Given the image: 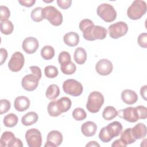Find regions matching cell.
Instances as JSON below:
<instances>
[{
    "label": "cell",
    "mask_w": 147,
    "mask_h": 147,
    "mask_svg": "<svg viewBox=\"0 0 147 147\" xmlns=\"http://www.w3.org/2000/svg\"><path fill=\"white\" fill-rule=\"evenodd\" d=\"M146 3L144 1H134L127 10V17L133 20L141 18L146 12Z\"/></svg>",
    "instance_id": "cell-1"
},
{
    "label": "cell",
    "mask_w": 147,
    "mask_h": 147,
    "mask_svg": "<svg viewBox=\"0 0 147 147\" xmlns=\"http://www.w3.org/2000/svg\"><path fill=\"white\" fill-rule=\"evenodd\" d=\"M104 96L100 92L93 91L91 92L88 96L86 103L87 110L92 113H98L104 103Z\"/></svg>",
    "instance_id": "cell-2"
},
{
    "label": "cell",
    "mask_w": 147,
    "mask_h": 147,
    "mask_svg": "<svg viewBox=\"0 0 147 147\" xmlns=\"http://www.w3.org/2000/svg\"><path fill=\"white\" fill-rule=\"evenodd\" d=\"M44 19H47L52 25L57 26L63 22V16L55 7L48 6L43 8Z\"/></svg>",
    "instance_id": "cell-3"
},
{
    "label": "cell",
    "mask_w": 147,
    "mask_h": 147,
    "mask_svg": "<svg viewBox=\"0 0 147 147\" xmlns=\"http://www.w3.org/2000/svg\"><path fill=\"white\" fill-rule=\"evenodd\" d=\"M96 13L103 21L106 22L114 21L117 17V12L114 7L109 3H102L99 5Z\"/></svg>",
    "instance_id": "cell-4"
},
{
    "label": "cell",
    "mask_w": 147,
    "mask_h": 147,
    "mask_svg": "<svg viewBox=\"0 0 147 147\" xmlns=\"http://www.w3.org/2000/svg\"><path fill=\"white\" fill-rule=\"evenodd\" d=\"M63 90L67 94L74 96H78L82 94L83 87L78 81L73 79H69L64 82Z\"/></svg>",
    "instance_id": "cell-5"
},
{
    "label": "cell",
    "mask_w": 147,
    "mask_h": 147,
    "mask_svg": "<svg viewBox=\"0 0 147 147\" xmlns=\"http://www.w3.org/2000/svg\"><path fill=\"white\" fill-rule=\"evenodd\" d=\"M128 31L127 25L123 21L117 22L110 25L108 28V32L112 38L117 39L125 36Z\"/></svg>",
    "instance_id": "cell-6"
},
{
    "label": "cell",
    "mask_w": 147,
    "mask_h": 147,
    "mask_svg": "<svg viewBox=\"0 0 147 147\" xmlns=\"http://www.w3.org/2000/svg\"><path fill=\"white\" fill-rule=\"evenodd\" d=\"M25 139L29 147H40L42 145V136L37 129L28 130L25 133Z\"/></svg>",
    "instance_id": "cell-7"
},
{
    "label": "cell",
    "mask_w": 147,
    "mask_h": 147,
    "mask_svg": "<svg viewBox=\"0 0 147 147\" xmlns=\"http://www.w3.org/2000/svg\"><path fill=\"white\" fill-rule=\"evenodd\" d=\"M24 63L25 58L22 53L16 52L12 55L8 63V67L12 72H18L22 68Z\"/></svg>",
    "instance_id": "cell-8"
},
{
    "label": "cell",
    "mask_w": 147,
    "mask_h": 147,
    "mask_svg": "<svg viewBox=\"0 0 147 147\" xmlns=\"http://www.w3.org/2000/svg\"><path fill=\"white\" fill-rule=\"evenodd\" d=\"M107 36V30L103 26L94 25L90 29L85 39L88 41L103 40Z\"/></svg>",
    "instance_id": "cell-9"
},
{
    "label": "cell",
    "mask_w": 147,
    "mask_h": 147,
    "mask_svg": "<svg viewBox=\"0 0 147 147\" xmlns=\"http://www.w3.org/2000/svg\"><path fill=\"white\" fill-rule=\"evenodd\" d=\"M120 118L129 122H136L139 119V117L136 107H128L122 109L117 114Z\"/></svg>",
    "instance_id": "cell-10"
},
{
    "label": "cell",
    "mask_w": 147,
    "mask_h": 147,
    "mask_svg": "<svg viewBox=\"0 0 147 147\" xmlns=\"http://www.w3.org/2000/svg\"><path fill=\"white\" fill-rule=\"evenodd\" d=\"M113 65L112 63L106 59L99 60L95 65V70L96 72L102 76L109 75L113 71Z\"/></svg>",
    "instance_id": "cell-11"
},
{
    "label": "cell",
    "mask_w": 147,
    "mask_h": 147,
    "mask_svg": "<svg viewBox=\"0 0 147 147\" xmlns=\"http://www.w3.org/2000/svg\"><path fill=\"white\" fill-rule=\"evenodd\" d=\"M39 79L33 74L25 75L22 79L21 85L23 88L28 91H32L36 90L38 85Z\"/></svg>",
    "instance_id": "cell-12"
},
{
    "label": "cell",
    "mask_w": 147,
    "mask_h": 147,
    "mask_svg": "<svg viewBox=\"0 0 147 147\" xmlns=\"http://www.w3.org/2000/svg\"><path fill=\"white\" fill-rule=\"evenodd\" d=\"M63 135L57 130H52L47 135L45 147H56L61 145L63 141Z\"/></svg>",
    "instance_id": "cell-13"
},
{
    "label": "cell",
    "mask_w": 147,
    "mask_h": 147,
    "mask_svg": "<svg viewBox=\"0 0 147 147\" xmlns=\"http://www.w3.org/2000/svg\"><path fill=\"white\" fill-rule=\"evenodd\" d=\"M38 41L35 37H28L24 39L22 42V49L28 54L34 53L38 48Z\"/></svg>",
    "instance_id": "cell-14"
},
{
    "label": "cell",
    "mask_w": 147,
    "mask_h": 147,
    "mask_svg": "<svg viewBox=\"0 0 147 147\" xmlns=\"http://www.w3.org/2000/svg\"><path fill=\"white\" fill-rule=\"evenodd\" d=\"M107 133L110 137L113 139L114 137L118 136L122 131V125L118 121H114L105 126Z\"/></svg>",
    "instance_id": "cell-15"
},
{
    "label": "cell",
    "mask_w": 147,
    "mask_h": 147,
    "mask_svg": "<svg viewBox=\"0 0 147 147\" xmlns=\"http://www.w3.org/2000/svg\"><path fill=\"white\" fill-rule=\"evenodd\" d=\"M15 109L20 112L26 110L30 106V100L25 96H17L14 102Z\"/></svg>",
    "instance_id": "cell-16"
},
{
    "label": "cell",
    "mask_w": 147,
    "mask_h": 147,
    "mask_svg": "<svg viewBox=\"0 0 147 147\" xmlns=\"http://www.w3.org/2000/svg\"><path fill=\"white\" fill-rule=\"evenodd\" d=\"M121 99L122 101L127 105H133L138 100L137 93L129 89L124 90L121 93Z\"/></svg>",
    "instance_id": "cell-17"
},
{
    "label": "cell",
    "mask_w": 147,
    "mask_h": 147,
    "mask_svg": "<svg viewBox=\"0 0 147 147\" xmlns=\"http://www.w3.org/2000/svg\"><path fill=\"white\" fill-rule=\"evenodd\" d=\"M14 133L11 131H6L3 133L0 140L1 146L13 147V145L16 140Z\"/></svg>",
    "instance_id": "cell-18"
},
{
    "label": "cell",
    "mask_w": 147,
    "mask_h": 147,
    "mask_svg": "<svg viewBox=\"0 0 147 147\" xmlns=\"http://www.w3.org/2000/svg\"><path fill=\"white\" fill-rule=\"evenodd\" d=\"M97 130V125L92 121H87L82 124L81 131L86 137H91L95 135Z\"/></svg>",
    "instance_id": "cell-19"
},
{
    "label": "cell",
    "mask_w": 147,
    "mask_h": 147,
    "mask_svg": "<svg viewBox=\"0 0 147 147\" xmlns=\"http://www.w3.org/2000/svg\"><path fill=\"white\" fill-rule=\"evenodd\" d=\"M64 43L69 47H74L76 46L79 42V34L74 32H70L66 33L63 37Z\"/></svg>",
    "instance_id": "cell-20"
},
{
    "label": "cell",
    "mask_w": 147,
    "mask_h": 147,
    "mask_svg": "<svg viewBox=\"0 0 147 147\" xmlns=\"http://www.w3.org/2000/svg\"><path fill=\"white\" fill-rule=\"evenodd\" d=\"M131 132L133 136L136 140L142 139L146 135V127L142 123H138L131 128Z\"/></svg>",
    "instance_id": "cell-21"
},
{
    "label": "cell",
    "mask_w": 147,
    "mask_h": 147,
    "mask_svg": "<svg viewBox=\"0 0 147 147\" xmlns=\"http://www.w3.org/2000/svg\"><path fill=\"white\" fill-rule=\"evenodd\" d=\"M37 114L33 111H30L25 114L21 118V122L25 126H30L34 124L38 121Z\"/></svg>",
    "instance_id": "cell-22"
},
{
    "label": "cell",
    "mask_w": 147,
    "mask_h": 147,
    "mask_svg": "<svg viewBox=\"0 0 147 147\" xmlns=\"http://www.w3.org/2000/svg\"><path fill=\"white\" fill-rule=\"evenodd\" d=\"M74 60L78 64H83L87 60V53L86 50L82 48H77L74 52Z\"/></svg>",
    "instance_id": "cell-23"
},
{
    "label": "cell",
    "mask_w": 147,
    "mask_h": 147,
    "mask_svg": "<svg viewBox=\"0 0 147 147\" xmlns=\"http://www.w3.org/2000/svg\"><path fill=\"white\" fill-rule=\"evenodd\" d=\"M57 103L60 111L62 113L67 112L70 109L72 102L71 100L68 97H62L57 100Z\"/></svg>",
    "instance_id": "cell-24"
},
{
    "label": "cell",
    "mask_w": 147,
    "mask_h": 147,
    "mask_svg": "<svg viewBox=\"0 0 147 147\" xmlns=\"http://www.w3.org/2000/svg\"><path fill=\"white\" fill-rule=\"evenodd\" d=\"M120 139L126 145L133 144L136 141V139L133 136V134L131 132V128L130 127L127 128L124 131L121 132Z\"/></svg>",
    "instance_id": "cell-25"
},
{
    "label": "cell",
    "mask_w": 147,
    "mask_h": 147,
    "mask_svg": "<svg viewBox=\"0 0 147 147\" xmlns=\"http://www.w3.org/2000/svg\"><path fill=\"white\" fill-rule=\"evenodd\" d=\"M60 89L56 84H51L47 89L45 95L48 99L50 100H53L57 98L60 95Z\"/></svg>",
    "instance_id": "cell-26"
},
{
    "label": "cell",
    "mask_w": 147,
    "mask_h": 147,
    "mask_svg": "<svg viewBox=\"0 0 147 147\" xmlns=\"http://www.w3.org/2000/svg\"><path fill=\"white\" fill-rule=\"evenodd\" d=\"M118 114V111L116 109L111 106L106 107L102 113L103 118L107 120L110 121L114 119Z\"/></svg>",
    "instance_id": "cell-27"
},
{
    "label": "cell",
    "mask_w": 147,
    "mask_h": 147,
    "mask_svg": "<svg viewBox=\"0 0 147 147\" xmlns=\"http://www.w3.org/2000/svg\"><path fill=\"white\" fill-rule=\"evenodd\" d=\"M18 120V117L15 114L10 113L5 116L3 122L5 126L8 127H13L17 124Z\"/></svg>",
    "instance_id": "cell-28"
},
{
    "label": "cell",
    "mask_w": 147,
    "mask_h": 147,
    "mask_svg": "<svg viewBox=\"0 0 147 147\" xmlns=\"http://www.w3.org/2000/svg\"><path fill=\"white\" fill-rule=\"evenodd\" d=\"M0 27L2 33L5 35L10 34L13 32L14 29V26L13 23L8 20L1 21Z\"/></svg>",
    "instance_id": "cell-29"
},
{
    "label": "cell",
    "mask_w": 147,
    "mask_h": 147,
    "mask_svg": "<svg viewBox=\"0 0 147 147\" xmlns=\"http://www.w3.org/2000/svg\"><path fill=\"white\" fill-rule=\"evenodd\" d=\"M41 57L47 60L52 59L55 56V49L50 45L44 46L41 50Z\"/></svg>",
    "instance_id": "cell-30"
},
{
    "label": "cell",
    "mask_w": 147,
    "mask_h": 147,
    "mask_svg": "<svg viewBox=\"0 0 147 147\" xmlns=\"http://www.w3.org/2000/svg\"><path fill=\"white\" fill-rule=\"evenodd\" d=\"M47 111L49 115L51 117H58L61 114L58 108L57 100H53L49 103L47 107Z\"/></svg>",
    "instance_id": "cell-31"
},
{
    "label": "cell",
    "mask_w": 147,
    "mask_h": 147,
    "mask_svg": "<svg viewBox=\"0 0 147 147\" xmlns=\"http://www.w3.org/2000/svg\"><path fill=\"white\" fill-rule=\"evenodd\" d=\"M31 18L34 22H40L44 19L43 8L41 7H37L34 8L30 14Z\"/></svg>",
    "instance_id": "cell-32"
},
{
    "label": "cell",
    "mask_w": 147,
    "mask_h": 147,
    "mask_svg": "<svg viewBox=\"0 0 147 147\" xmlns=\"http://www.w3.org/2000/svg\"><path fill=\"white\" fill-rule=\"evenodd\" d=\"M60 69L63 74L65 75H72L75 72L76 67L73 62L70 61L66 64L60 65Z\"/></svg>",
    "instance_id": "cell-33"
},
{
    "label": "cell",
    "mask_w": 147,
    "mask_h": 147,
    "mask_svg": "<svg viewBox=\"0 0 147 147\" xmlns=\"http://www.w3.org/2000/svg\"><path fill=\"white\" fill-rule=\"evenodd\" d=\"M72 117L76 121H82L86 119L87 114L83 109L77 107L73 110Z\"/></svg>",
    "instance_id": "cell-34"
},
{
    "label": "cell",
    "mask_w": 147,
    "mask_h": 147,
    "mask_svg": "<svg viewBox=\"0 0 147 147\" xmlns=\"http://www.w3.org/2000/svg\"><path fill=\"white\" fill-rule=\"evenodd\" d=\"M44 73L46 77L52 79L56 78L58 75L59 71L56 67L51 65L45 67Z\"/></svg>",
    "instance_id": "cell-35"
},
{
    "label": "cell",
    "mask_w": 147,
    "mask_h": 147,
    "mask_svg": "<svg viewBox=\"0 0 147 147\" xmlns=\"http://www.w3.org/2000/svg\"><path fill=\"white\" fill-rule=\"evenodd\" d=\"M58 61L60 65L66 64L71 61V57L69 53L66 51L61 52L59 55Z\"/></svg>",
    "instance_id": "cell-36"
},
{
    "label": "cell",
    "mask_w": 147,
    "mask_h": 147,
    "mask_svg": "<svg viewBox=\"0 0 147 147\" xmlns=\"http://www.w3.org/2000/svg\"><path fill=\"white\" fill-rule=\"evenodd\" d=\"M0 114H3L7 113L10 109V102L5 99H1L0 100Z\"/></svg>",
    "instance_id": "cell-37"
},
{
    "label": "cell",
    "mask_w": 147,
    "mask_h": 147,
    "mask_svg": "<svg viewBox=\"0 0 147 147\" xmlns=\"http://www.w3.org/2000/svg\"><path fill=\"white\" fill-rule=\"evenodd\" d=\"M0 20L1 21L7 20L10 16V11L7 7L1 5L0 6Z\"/></svg>",
    "instance_id": "cell-38"
},
{
    "label": "cell",
    "mask_w": 147,
    "mask_h": 147,
    "mask_svg": "<svg viewBox=\"0 0 147 147\" xmlns=\"http://www.w3.org/2000/svg\"><path fill=\"white\" fill-rule=\"evenodd\" d=\"M137 42L141 47L143 48H147V33H141L138 37Z\"/></svg>",
    "instance_id": "cell-39"
},
{
    "label": "cell",
    "mask_w": 147,
    "mask_h": 147,
    "mask_svg": "<svg viewBox=\"0 0 147 147\" xmlns=\"http://www.w3.org/2000/svg\"><path fill=\"white\" fill-rule=\"evenodd\" d=\"M139 119H145L147 118V109L144 106H138L136 107Z\"/></svg>",
    "instance_id": "cell-40"
},
{
    "label": "cell",
    "mask_w": 147,
    "mask_h": 147,
    "mask_svg": "<svg viewBox=\"0 0 147 147\" xmlns=\"http://www.w3.org/2000/svg\"><path fill=\"white\" fill-rule=\"evenodd\" d=\"M57 5L62 9L66 10L68 9L72 3L71 0H57Z\"/></svg>",
    "instance_id": "cell-41"
},
{
    "label": "cell",
    "mask_w": 147,
    "mask_h": 147,
    "mask_svg": "<svg viewBox=\"0 0 147 147\" xmlns=\"http://www.w3.org/2000/svg\"><path fill=\"white\" fill-rule=\"evenodd\" d=\"M29 68L31 71L32 73L34 75H35L39 80L41 78V76H42L41 71L40 68L38 67L33 65V66H30Z\"/></svg>",
    "instance_id": "cell-42"
},
{
    "label": "cell",
    "mask_w": 147,
    "mask_h": 147,
    "mask_svg": "<svg viewBox=\"0 0 147 147\" xmlns=\"http://www.w3.org/2000/svg\"><path fill=\"white\" fill-rule=\"evenodd\" d=\"M0 53H1L0 64L2 65L3 63L6 61V60L7 57V52L6 49L2 48L0 49Z\"/></svg>",
    "instance_id": "cell-43"
},
{
    "label": "cell",
    "mask_w": 147,
    "mask_h": 147,
    "mask_svg": "<svg viewBox=\"0 0 147 147\" xmlns=\"http://www.w3.org/2000/svg\"><path fill=\"white\" fill-rule=\"evenodd\" d=\"M18 2L22 5L25 7H31L36 2L35 0H22L18 1Z\"/></svg>",
    "instance_id": "cell-44"
},
{
    "label": "cell",
    "mask_w": 147,
    "mask_h": 147,
    "mask_svg": "<svg viewBox=\"0 0 147 147\" xmlns=\"http://www.w3.org/2000/svg\"><path fill=\"white\" fill-rule=\"evenodd\" d=\"M127 145L123 143L121 139H118L114 141L111 144L112 147H126Z\"/></svg>",
    "instance_id": "cell-45"
},
{
    "label": "cell",
    "mask_w": 147,
    "mask_h": 147,
    "mask_svg": "<svg viewBox=\"0 0 147 147\" xmlns=\"http://www.w3.org/2000/svg\"><path fill=\"white\" fill-rule=\"evenodd\" d=\"M146 92H147V86L145 85L144 86H142L140 89V94L142 98L145 100H146Z\"/></svg>",
    "instance_id": "cell-46"
},
{
    "label": "cell",
    "mask_w": 147,
    "mask_h": 147,
    "mask_svg": "<svg viewBox=\"0 0 147 147\" xmlns=\"http://www.w3.org/2000/svg\"><path fill=\"white\" fill-rule=\"evenodd\" d=\"M14 146H17V147H22L23 146V144L20 139L16 138V140L13 145V147H14Z\"/></svg>",
    "instance_id": "cell-47"
},
{
    "label": "cell",
    "mask_w": 147,
    "mask_h": 147,
    "mask_svg": "<svg viewBox=\"0 0 147 147\" xmlns=\"http://www.w3.org/2000/svg\"><path fill=\"white\" fill-rule=\"evenodd\" d=\"M86 146H98V147H99L100 145H99V144L97 142L94 141H92L89 142L86 145Z\"/></svg>",
    "instance_id": "cell-48"
},
{
    "label": "cell",
    "mask_w": 147,
    "mask_h": 147,
    "mask_svg": "<svg viewBox=\"0 0 147 147\" xmlns=\"http://www.w3.org/2000/svg\"><path fill=\"white\" fill-rule=\"evenodd\" d=\"M44 2H53V1H44Z\"/></svg>",
    "instance_id": "cell-49"
}]
</instances>
